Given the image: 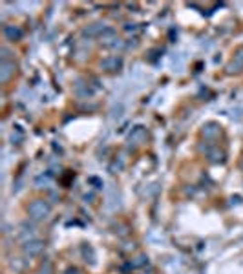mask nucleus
Returning a JSON list of instances; mask_svg holds the SVG:
<instances>
[{
	"mask_svg": "<svg viewBox=\"0 0 243 274\" xmlns=\"http://www.w3.org/2000/svg\"><path fill=\"white\" fill-rule=\"evenodd\" d=\"M51 214V205L48 203V199H40V197H37L33 201L28 205V216H30L31 221H35V223H42L46 221Z\"/></svg>",
	"mask_w": 243,
	"mask_h": 274,
	"instance_id": "f257e3e1",
	"label": "nucleus"
},
{
	"mask_svg": "<svg viewBox=\"0 0 243 274\" xmlns=\"http://www.w3.org/2000/svg\"><path fill=\"white\" fill-rule=\"evenodd\" d=\"M20 250H22V256L28 258V260H33V258L40 256L44 250V241L39 238H33L30 239V241H26V243H22V247H20Z\"/></svg>",
	"mask_w": 243,
	"mask_h": 274,
	"instance_id": "f03ea898",
	"label": "nucleus"
},
{
	"mask_svg": "<svg viewBox=\"0 0 243 274\" xmlns=\"http://www.w3.org/2000/svg\"><path fill=\"white\" fill-rule=\"evenodd\" d=\"M37 234V228H35V221H22L20 225H18L17 228V238L18 241H22V243H26V241H30V239L35 238Z\"/></svg>",
	"mask_w": 243,
	"mask_h": 274,
	"instance_id": "7ed1b4c3",
	"label": "nucleus"
},
{
	"mask_svg": "<svg viewBox=\"0 0 243 274\" xmlns=\"http://www.w3.org/2000/svg\"><path fill=\"white\" fill-rule=\"evenodd\" d=\"M17 72V64L13 60H0V83L6 84Z\"/></svg>",
	"mask_w": 243,
	"mask_h": 274,
	"instance_id": "20e7f679",
	"label": "nucleus"
},
{
	"mask_svg": "<svg viewBox=\"0 0 243 274\" xmlns=\"http://www.w3.org/2000/svg\"><path fill=\"white\" fill-rule=\"evenodd\" d=\"M219 134H221V126L218 123H214V121H208L203 125L201 128V137H205L207 141H214V139H218Z\"/></svg>",
	"mask_w": 243,
	"mask_h": 274,
	"instance_id": "39448f33",
	"label": "nucleus"
},
{
	"mask_svg": "<svg viewBox=\"0 0 243 274\" xmlns=\"http://www.w3.org/2000/svg\"><path fill=\"white\" fill-rule=\"evenodd\" d=\"M121 66L122 59L117 57V55H110V57H104L101 60V68H103L104 72H117V70H121Z\"/></svg>",
	"mask_w": 243,
	"mask_h": 274,
	"instance_id": "423d86ee",
	"label": "nucleus"
},
{
	"mask_svg": "<svg viewBox=\"0 0 243 274\" xmlns=\"http://www.w3.org/2000/svg\"><path fill=\"white\" fill-rule=\"evenodd\" d=\"M2 35H4V39L6 41H9V42H17V41H20L22 39V30L18 28V26H15V24H6L4 28H2Z\"/></svg>",
	"mask_w": 243,
	"mask_h": 274,
	"instance_id": "0eeeda50",
	"label": "nucleus"
},
{
	"mask_svg": "<svg viewBox=\"0 0 243 274\" xmlns=\"http://www.w3.org/2000/svg\"><path fill=\"white\" fill-rule=\"evenodd\" d=\"M146 139V128L145 126H135L134 130L130 132V136H128V143L132 144L134 143V146H139V144L145 143Z\"/></svg>",
	"mask_w": 243,
	"mask_h": 274,
	"instance_id": "6e6552de",
	"label": "nucleus"
},
{
	"mask_svg": "<svg viewBox=\"0 0 243 274\" xmlns=\"http://www.w3.org/2000/svg\"><path fill=\"white\" fill-rule=\"evenodd\" d=\"M243 70V48H240L234 53V59L229 62V66H227V72L229 73H240Z\"/></svg>",
	"mask_w": 243,
	"mask_h": 274,
	"instance_id": "1a4fd4ad",
	"label": "nucleus"
},
{
	"mask_svg": "<svg viewBox=\"0 0 243 274\" xmlns=\"http://www.w3.org/2000/svg\"><path fill=\"white\" fill-rule=\"evenodd\" d=\"M106 28H108V26L103 24V22H93V24H90L84 30V35H88V37H101L104 31H106Z\"/></svg>",
	"mask_w": 243,
	"mask_h": 274,
	"instance_id": "9d476101",
	"label": "nucleus"
},
{
	"mask_svg": "<svg viewBox=\"0 0 243 274\" xmlns=\"http://www.w3.org/2000/svg\"><path fill=\"white\" fill-rule=\"evenodd\" d=\"M207 157L210 163H221L223 161V157H225V154H223V150H219L218 146H210V148H207Z\"/></svg>",
	"mask_w": 243,
	"mask_h": 274,
	"instance_id": "9b49d317",
	"label": "nucleus"
},
{
	"mask_svg": "<svg viewBox=\"0 0 243 274\" xmlns=\"http://www.w3.org/2000/svg\"><path fill=\"white\" fill-rule=\"evenodd\" d=\"M35 274H55V267L51 260H42Z\"/></svg>",
	"mask_w": 243,
	"mask_h": 274,
	"instance_id": "f8f14e48",
	"label": "nucleus"
},
{
	"mask_svg": "<svg viewBox=\"0 0 243 274\" xmlns=\"http://www.w3.org/2000/svg\"><path fill=\"white\" fill-rule=\"evenodd\" d=\"M73 91H75V95L77 97H90L91 95V90L88 88V84H82V83L75 84Z\"/></svg>",
	"mask_w": 243,
	"mask_h": 274,
	"instance_id": "ddd939ff",
	"label": "nucleus"
},
{
	"mask_svg": "<svg viewBox=\"0 0 243 274\" xmlns=\"http://www.w3.org/2000/svg\"><path fill=\"white\" fill-rule=\"evenodd\" d=\"M9 265H11V269H15V271H22V269H24V263L20 262V258H13L11 262H9Z\"/></svg>",
	"mask_w": 243,
	"mask_h": 274,
	"instance_id": "4468645a",
	"label": "nucleus"
},
{
	"mask_svg": "<svg viewBox=\"0 0 243 274\" xmlns=\"http://www.w3.org/2000/svg\"><path fill=\"white\" fill-rule=\"evenodd\" d=\"M0 55H2V60H11V49L6 48V46H2L0 48Z\"/></svg>",
	"mask_w": 243,
	"mask_h": 274,
	"instance_id": "2eb2a0df",
	"label": "nucleus"
},
{
	"mask_svg": "<svg viewBox=\"0 0 243 274\" xmlns=\"http://www.w3.org/2000/svg\"><path fill=\"white\" fill-rule=\"evenodd\" d=\"M40 185H46V188H48L49 185H51V179L49 178H44V176H40V178L37 179V186H40ZM42 188V186H40Z\"/></svg>",
	"mask_w": 243,
	"mask_h": 274,
	"instance_id": "dca6fc26",
	"label": "nucleus"
},
{
	"mask_svg": "<svg viewBox=\"0 0 243 274\" xmlns=\"http://www.w3.org/2000/svg\"><path fill=\"white\" fill-rule=\"evenodd\" d=\"M121 115H122V104H119L117 108L112 110V119H119Z\"/></svg>",
	"mask_w": 243,
	"mask_h": 274,
	"instance_id": "f3484780",
	"label": "nucleus"
},
{
	"mask_svg": "<svg viewBox=\"0 0 243 274\" xmlns=\"http://www.w3.org/2000/svg\"><path fill=\"white\" fill-rule=\"evenodd\" d=\"M124 30H126V31H135V30H137V26H135V24H126V26H124Z\"/></svg>",
	"mask_w": 243,
	"mask_h": 274,
	"instance_id": "a211bd4d",
	"label": "nucleus"
},
{
	"mask_svg": "<svg viewBox=\"0 0 243 274\" xmlns=\"http://www.w3.org/2000/svg\"><path fill=\"white\" fill-rule=\"evenodd\" d=\"M240 168H242V172H243V159H242V163H240Z\"/></svg>",
	"mask_w": 243,
	"mask_h": 274,
	"instance_id": "6ab92c4d",
	"label": "nucleus"
}]
</instances>
